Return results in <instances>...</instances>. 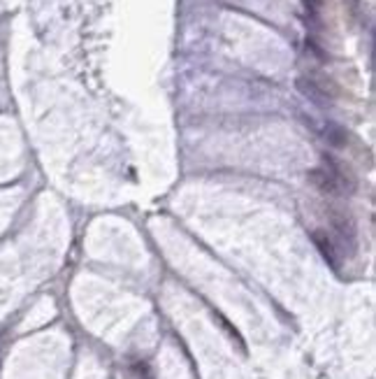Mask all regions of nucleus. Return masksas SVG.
Masks as SVG:
<instances>
[{
  "label": "nucleus",
  "mask_w": 376,
  "mask_h": 379,
  "mask_svg": "<svg viewBox=\"0 0 376 379\" xmlns=\"http://www.w3.org/2000/svg\"><path fill=\"white\" fill-rule=\"evenodd\" d=\"M332 226H335V230L339 233L342 242L349 244V251L356 249V226H353L349 214H344V212H332Z\"/></svg>",
  "instance_id": "1"
},
{
  "label": "nucleus",
  "mask_w": 376,
  "mask_h": 379,
  "mask_svg": "<svg viewBox=\"0 0 376 379\" xmlns=\"http://www.w3.org/2000/svg\"><path fill=\"white\" fill-rule=\"evenodd\" d=\"M309 182L314 184L318 191H323V193H328V196H339L342 193V189H339V184L335 182V177L330 175L328 170H311L309 172Z\"/></svg>",
  "instance_id": "2"
},
{
  "label": "nucleus",
  "mask_w": 376,
  "mask_h": 379,
  "mask_svg": "<svg viewBox=\"0 0 376 379\" xmlns=\"http://www.w3.org/2000/svg\"><path fill=\"white\" fill-rule=\"evenodd\" d=\"M314 242H316V247L321 249L323 258H325L330 265H337V247H335V242L328 237V233L316 230V233H314Z\"/></svg>",
  "instance_id": "3"
},
{
  "label": "nucleus",
  "mask_w": 376,
  "mask_h": 379,
  "mask_svg": "<svg viewBox=\"0 0 376 379\" xmlns=\"http://www.w3.org/2000/svg\"><path fill=\"white\" fill-rule=\"evenodd\" d=\"M300 91H302L304 95H309L314 102H318V105H325L328 102V95L321 93V88L316 86L314 81H307V79H300Z\"/></svg>",
  "instance_id": "4"
},
{
  "label": "nucleus",
  "mask_w": 376,
  "mask_h": 379,
  "mask_svg": "<svg viewBox=\"0 0 376 379\" xmlns=\"http://www.w3.org/2000/svg\"><path fill=\"white\" fill-rule=\"evenodd\" d=\"M325 137H328V142L332 147H344L346 144V133H344V128L335 126V123H330L328 128H325Z\"/></svg>",
  "instance_id": "5"
}]
</instances>
